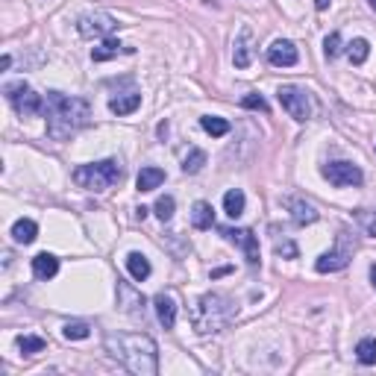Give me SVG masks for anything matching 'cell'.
I'll list each match as a JSON object with an SVG mask.
<instances>
[{"mask_svg":"<svg viewBox=\"0 0 376 376\" xmlns=\"http://www.w3.org/2000/svg\"><path fill=\"white\" fill-rule=\"evenodd\" d=\"M203 165H206V153L200 147H191L186 153V159H183V171L186 173H197V171H203Z\"/></svg>","mask_w":376,"mask_h":376,"instance_id":"27","label":"cell"},{"mask_svg":"<svg viewBox=\"0 0 376 376\" xmlns=\"http://www.w3.org/2000/svg\"><path fill=\"white\" fill-rule=\"evenodd\" d=\"M273 250H277V256H283V259H297V244L291 241V238H277L273 241Z\"/></svg>","mask_w":376,"mask_h":376,"instance_id":"32","label":"cell"},{"mask_svg":"<svg viewBox=\"0 0 376 376\" xmlns=\"http://www.w3.org/2000/svg\"><path fill=\"white\" fill-rule=\"evenodd\" d=\"M370 9H376V0H370Z\"/></svg>","mask_w":376,"mask_h":376,"instance_id":"38","label":"cell"},{"mask_svg":"<svg viewBox=\"0 0 376 376\" xmlns=\"http://www.w3.org/2000/svg\"><path fill=\"white\" fill-rule=\"evenodd\" d=\"M244 206H247V197H244L241 188H230L227 194H223V212H227L230 218H241Z\"/></svg>","mask_w":376,"mask_h":376,"instance_id":"22","label":"cell"},{"mask_svg":"<svg viewBox=\"0 0 376 376\" xmlns=\"http://www.w3.org/2000/svg\"><path fill=\"white\" fill-rule=\"evenodd\" d=\"M370 283H373V288H376V265H370Z\"/></svg>","mask_w":376,"mask_h":376,"instance_id":"37","label":"cell"},{"mask_svg":"<svg viewBox=\"0 0 376 376\" xmlns=\"http://www.w3.org/2000/svg\"><path fill=\"white\" fill-rule=\"evenodd\" d=\"M347 56L353 65H365V59L370 56V41L367 39H353L347 44Z\"/></svg>","mask_w":376,"mask_h":376,"instance_id":"25","label":"cell"},{"mask_svg":"<svg viewBox=\"0 0 376 376\" xmlns=\"http://www.w3.org/2000/svg\"><path fill=\"white\" fill-rule=\"evenodd\" d=\"M297 59H300V54L288 39H277L268 47V62L277 68H291V65H297Z\"/></svg>","mask_w":376,"mask_h":376,"instance_id":"12","label":"cell"},{"mask_svg":"<svg viewBox=\"0 0 376 376\" xmlns=\"http://www.w3.org/2000/svg\"><path fill=\"white\" fill-rule=\"evenodd\" d=\"M123 177V168L118 159H100V162H91V165H80L73 171V183L80 188H88V191H109L121 183Z\"/></svg>","mask_w":376,"mask_h":376,"instance_id":"4","label":"cell"},{"mask_svg":"<svg viewBox=\"0 0 376 376\" xmlns=\"http://www.w3.org/2000/svg\"><path fill=\"white\" fill-rule=\"evenodd\" d=\"M162 183H165V171H162V168H153V165L141 168V171H138V177H136L138 191H153V188H159Z\"/></svg>","mask_w":376,"mask_h":376,"instance_id":"20","label":"cell"},{"mask_svg":"<svg viewBox=\"0 0 376 376\" xmlns=\"http://www.w3.org/2000/svg\"><path fill=\"white\" fill-rule=\"evenodd\" d=\"M33 273H36V280H54L59 273V259L54 253H39L33 259Z\"/></svg>","mask_w":376,"mask_h":376,"instance_id":"18","label":"cell"},{"mask_svg":"<svg viewBox=\"0 0 376 376\" xmlns=\"http://www.w3.org/2000/svg\"><path fill=\"white\" fill-rule=\"evenodd\" d=\"M47 115V136L54 141H68L91 123V106L83 97H68L62 91H47L44 100Z\"/></svg>","mask_w":376,"mask_h":376,"instance_id":"2","label":"cell"},{"mask_svg":"<svg viewBox=\"0 0 376 376\" xmlns=\"http://www.w3.org/2000/svg\"><path fill=\"white\" fill-rule=\"evenodd\" d=\"M353 253H356V241H353V235H350V230H341L338 235H335V247L332 250H327L317 262H315V270L317 273H335V270H344L347 265H350V259H353Z\"/></svg>","mask_w":376,"mask_h":376,"instance_id":"5","label":"cell"},{"mask_svg":"<svg viewBox=\"0 0 376 376\" xmlns=\"http://www.w3.org/2000/svg\"><path fill=\"white\" fill-rule=\"evenodd\" d=\"M141 106V94L138 91H127V94H118L109 100V109L112 115H133Z\"/></svg>","mask_w":376,"mask_h":376,"instance_id":"19","label":"cell"},{"mask_svg":"<svg viewBox=\"0 0 376 376\" xmlns=\"http://www.w3.org/2000/svg\"><path fill=\"white\" fill-rule=\"evenodd\" d=\"M200 127H203L212 138H220V136L230 133V121L227 118H218V115H206V118H200Z\"/></svg>","mask_w":376,"mask_h":376,"instance_id":"24","label":"cell"},{"mask_svg":"<svg viewBox=\"0 0 376 376\" xmlns=\"http://www.w3.org/2000/svg\"><path fill=\"white\" fill-rule=\"evenodd\" d=\"M112 30H118V21L109 12H83L77 18V33L83 39H106Z\"/></svg>","mask_w":376,"mask_h":376,"instance_id":"8","label":"cell"},{"mask_svg":"<svg viewBox=\"0 0 376 376\" xmlns=\"http://www.w3.org/2000/svg\"><path fill=\"white\" fill-rule=\"evenodd\" d=\"M118 297H121V309H123V312L144 320V297H141L136 288H130V285L121 283V285H118Z\"/></svg>","mask_w":376,"mask_h":376,"instance_id":"15","label":"cell"},{"mask_svg":"<svg viewBox=\"0 0 376 376\" xmlns=\"http://www.w3.org/2000/svg\"><path fill=\"white\" fill-rule=\"evenodd\" d=\"M191 227L194 230H212L215 227V209L206 200H197L191 206Z\"/></svg>","mask_w":376,"mask_h":376,"instance_id":"17","label":"cell"},{"mask_svg":"<svg viewBox=\"0 0 376 376\" xmlns=\"http://www.w3.org/2000/svg\"><path fill=\"white\" fill-rule=\"evenodd\" d=\"M356 220L362 223V233H365V235L376 238V212H373V209H359V212H356Z\"/></svg>","mask_w":376,"mask_h":376,"instance_id":"30","label":"cell"},{"mask_svg":"<svg viewBox=\"0 0 376 376\" xmlns=\"http://www.w3.org/2000/svg\"><path fill=\"white\" fill-rule=\"evenodd\" d=\"M356 359L362 365H376V338L373 335H367L356 344Z\"/></svg>","mask_w":376,"mask_h":376,"instance_id":"26","label":"cell"},{"mask_svg":"<svg viewBox=\"0 0 376 376\" xmlns=\"http://www.w3.org/2000/svg\"><path fill=\"white\" fill-rule=\"evenodd\" d=\"M283 206L291 212V220L297 223V227H312V223H317V218H320V212L303 197H285Z\"/></svg>","mask_w":376,"mask_h":376,"instance_id":"11","label":"cell"},{"mask_svg":"<svg viewBox=\"0 0 376 376\" xmlns=\"http://www.w3.org/2000/svg\"><path fill=\"white\" fill-rule=\"evenodd\" d=\"M277 100H280V106H283L297 123H306V121L315 115V103H312L309 91L300 88V86H280Z\"/></svg>","mask_w":376,"mask_h":376,"instance_id":"7","label":"cell"},{"mask_svg":"<svg viewBox=\"0 0 376 376\" xmlns=\"http://www.w3.org/2000/svg\"><path fill=\"white\" fill-rule=\"evenodd\" d=\"M323 54H327V59H335L341 54V36L338 33L327 36V41H323Z\"/></svg>","mask_w":376,"mask_h":376,"instance_id":"33","label":"cell"},{"mask_svg":"<svg viewBox=\"0 0 376 376\" xmlns=\"http://www.w3.org/2000/svg\"><path fill=\"white\" fill-rule=\"evenodd\" d=\"M233 62L235 68H250V62H253V33H250V27H241V33L235 36V47H233Z\"/></svg>","mask_w":376,"mask_h":376,"instance_id":"14","label":"cell"},{"mask_svg":"<svg viewBox=\"0 0 376 376\" xmlns=\"http://www.w3.org/2000/svg\"><path fill=\"white\" fill-rule=\"evenodd\" d=\"M4 94H6V100L15 106V112H18L21 118L44 115V97L36 94L24 80H21V83H6V86H4Z\"/></svg>","mask_w":376,"mask_h":376,"instance_id":"6","label":"cell"},{"mask_svg":"<svg viewBox=\"0 0 376 376\" xmlns=\"http://www.w3.org/2000/svg\"><path fill=\"white\" fill-rule=\"evenodd\" d=\"M233 320H235V303L220 291L200 294L191 306V327L197 335H218Z\"/></svg>","mask_w":376,"mask_h":376,"instance_id":"3","label":"cell"},{"mask_svg":"<svg viewBox=\"0 0 376 376\" xmlns=\"http://www.w3.org/2000/svg\"><path fill=\"white\" fill-rule=\"evenodd\" d=\"M330 4H332V0H315V9H317V12H327Z\"/></svg>","mask_w":376,"mask_h":376,"instance_id":"35","label":"cell"},{"mask_svg":"<svg viewBox=\"0 0 376 376\" xmlns=\"http://www.w3.org/2000/svg\"><path fill=\"white\" fill-rule=\"evenodd\" d=\"M220 235L227 238L230 244L244 250V259L250 268H259V238L253 235V230H233V227H220Z\"/></svg>","mask_w":376,"mask_h":376,"instance_id":"10","label":"cell"},{"mask_svg":"<svg viewBox=\"0 0 376 376\" xmlns=\"http://www.w3.org/2000/svg\"><path fill=\"white\" fill-rule=\"evenodd\" d=\"M153 309H156V317L165 330H173L177 327V300H173V294L168 291H159L153 297Z\"/></svg>","mask_w":376,"mask_h":376,"instance_id":"13","label":"cell"},{"mask_svg":"<svg viewBox=\"0 0 376 376\" xmlns=\"http://www.w3.org/2000/svg\"><path fill=\"white\" fill-rule=\"evenodd\" d=\"M123 54H133V47H127V44H121L118 39H106L100 47H94L91 50V59L94 62H109V59H115V56H123Z\"/></svg>","mask_w":376,"mask_h":376,"instance_id":"16","label":"cell"},{"mask_svg":"<svg viewBox=\"0 0 376 376\" xmlns=\"http://www.w3.org/2000/svg\"><path fill=\"white\" fill-rule=\"evenodd\" d=\"M9 65H12V56H9V54H6V56H4V59H0V68H9Z\"/></svg>","mask_w":376,"mask_h":376,"instance_id":"36","label":"cell"},{"mask_svg":"<svg viewBox=\"0 0 376 376\" xmlns=\"http://www.w3.org/2000/svg\"><path fill=\"white\" fill-rule=\"evenodd\" d=\"M323 177H327L335 188H356L365 183V173L353 162H330L323 165Z\"/></svg>","mask_w":376,"mask_h":376,"instance_id":"9","label":"cell"},{"mask_svg":"<svg viewBox=\"0 0 376 376\" xmlns=\"http://www.w3.org/2000/svg\"><path fill=\"white\" fill-rule=\"evenodd\" d=\"M127 270H130V277H133L136 283H144V280L150 277V262H147V256L130 253V256H127Z\"/></svg>","mask_w":376,"mask_h":376,"instance_id":"23","label":"cell"},{"mask_svg":"<svg viewBox=\"0 0 376 376\" xmlns=\"http://www.w3.org/2000/svg\"><path fill=\"white\" fill-rule=\"evenodd\" d=\"M18 350H21L24 356L41 353V350H44V338H39V335H21V338H18Z\"/></svg>","mask_w":376,"mask_h":376,"instance_id":"29","label":"cell"},{"mask_svg":"<svg viewBox=\"0 0 376 376\" xmlns=\"http://www.w3.org/2000/svg\"><path fill=\"white\" fill-rule=\"evenodd\" d=\"M62 335H65L68 341H83V338H88V335H91V327H88L86 320H71V323H65Z\"/></svg>","mask_w":376,"mask_h":376,"instance_id":"28","label":"cell"},{"mask_svg":"<svg viewBox=\"0 0 376 376\" xmlns=\"http://www.w3.org/2000/svg\"><path fill=\"white\" fill-rule=\"evenodd\" d=\"M12 238H15V244H33V241L39 238L36 220H30V218L15 220V223H12Z\"/></svg>","mask_w":376,"mask_h":376,"instance_id":"21","label":"cell"},{"mask_svg":"<svg viewBox=\"0 0 376 376\" xmlns=\"http://www.w3.org/2000/svg\"><path fill=\"white\" fill-rule=\"evenodd\" d=\"M106 353L136 376L159 373V347L147 332H109L103 338Z\"/></svg>","mask_w":376,"mask_h":376,"instance_id":"1","label":"cell"},{"mask_svg":"<svg viewBox=\"0 0 376 376\" xmlns=\"http://www.w3.org/2000/svg\"><path fill=\"white\" fill-rule=\"evenodd\" d=\"M153 209H156V218H159L162 223H168V220L173 218V209H177V203H173V197H171V194H165V197L156 200V206H153Z\"/></svg>","mask_w":376,"mask_h":376,"instance_id":"31","label":"cell"},{"mask_svg":"<svg viewBox=\"0 0 376 376\" xmlns=\"http://www.w3.org/2000/svg\"><path fill=\"white\" fill-rule=\"evenodd\" d=\"M241 106H244V109H256V112H268V100H265L262 94H247V97L241 100Z\"/></svg>","mask_w":376,"mask_h":376,"instance_id":"34","label":"cell"}]
</instances>
